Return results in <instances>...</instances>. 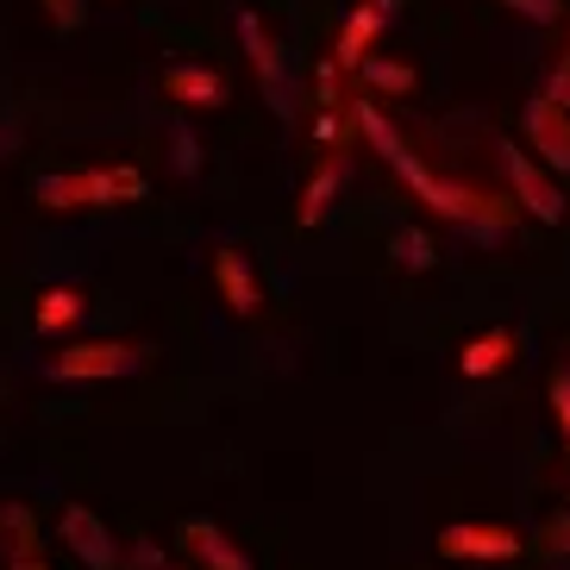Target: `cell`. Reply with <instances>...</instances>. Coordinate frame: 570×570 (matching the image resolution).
I'll return each instance as SVG.
<instances>
[{"label": "cell", "instance_id": "5b68a950", "mask_svg": "<svg viewBox=\"0 0 570 570\" xmlns=\"http://www.w3.org/2000/svg\"><path fill=\"white\" fill-rule=\"evenodd\" d=\"M502 176L514 183V202L539 219V226H564V188L533 164V151H520L514 138H502Z\"/></svg>", "mask_w": 570, "mask_h": 570}, {"label": "cell", "instance_id": "ffe728a7", "mask_svg": "<svg viewBox=\"0 0 570 570\" xmlns=\"http://www.w3.org/2000/svg\"><path fill=\"white\" fill-rule=\"evenodd\" d=\"M502 7H514V13L533 19V26H558V19H564V7H558V0H502Z\"/></svg>", "mask_w": 570, "mask_h": 570}, {"label": "cell", "instance_id": "30bf717a", "mask_svg": "<svg viewBox=\"0 0 570 570\" xmlns=\"http://www.w3.org/2000/svg\"><path fill=\"white\" fill-rule=\"evenodd\" d=\"M214 288H219V302H226V314H257V302H264L257 269L238 245H219L214 252Z\"/></svg>", "mask_w": 570, "mask_h": 570}, {"label": "cell", "instance_id": "d4e9b609", "mask_svg": "<svg viewBox=\"0 0 570 570\" xmlns=\"http://www.w3.org/2000/svg\"><path fill=\"white\" fill-rule=\"evenodd\" d=\"M13 570H45V564H38V552H32V558H13Z\"/></svg>", "mask_w": 570, "mask_h": 570}, {"label": "cell", "instance_id": "8fae6325", "mask_svg": "<svg viewBox=\"0 0 570 570\" xmlns=\"http://www.w3.org/2000/svg\"><path fill=\"white\" fill-rule=\"evenodd\" d=\"M527 151H539L552 169H570V114L552 107L546 95L527 101Z\"/></svg>", "mask_w": 570, "mask_h": 570}, {"label": "cell", "instance_id": "6da1fadb", "mask_svg": "<svg viewBox=\"0 0 570 570\" xmlns=\"http://www.w3.org/2000/svg\"><path fill=\"white\" fill-rule=\"evenodd\" d=\"M352 126L370 138V145H376V157H383V164L395 169V176H402V183L414 188V195H420L426 207H433L439 219H452V226H470L476 238H502L508 226H514V202H502V195H483V188H464V183H445V176H433V169H426V164H420V157L402 145V132H395V126H389V119L376 114L370 101H352Z\"/></svg>", "mask_w": 570, "mask_h": 570}, {"label": "cell", "instance_id": "603a6c76", "mask_svg": "<svg viewBox=\"0 0 570 570\" xmlns=\"http://www.w3.org/2000/svg\"><path fill=\"white\" fill-rule=\"evenodd\" d=\"M546 546H552V552H570V514H558L552 527H546Z\"/></svg>", "mask_w": 570, "mask_h": 570}, {"label": "cell", "instance_id": "277c9868", "mask_svg": "<svg viewBox=\"0 0 570 570\" xmlns=\"http://www.w3.org/2000/svg\"><path fill=\"white\" fill-rule=\"evenodd\" d=\"M238 45H245V57H252L257 69V88H264V101L276 119H295V82H288V57L283 45L264 32V19L257 13H238Z\"/></svg>", "mask_w": 570, "mask_h": 570}, {"label": "cell", "instance_id": "2e32d148", "mask_svg": "<svg viewBox=\"0 0 570 570\" xmlns=\"http://www.w3.org/2000/svg\"><path fill=\"white\" fill-rule=\"evenodd\" d=\"M0 552L7 558H32L38 552V520L26 502H7L0 508Z\"/></svg>", "mask_w": 570, "mask_h": 570}, {"label": "cell", "instance_id": "3957f363", "mask_svg": "<svg viewBox=\"0 0 570 570\" xmlns=\"http://www.w3.org/2000/svg\"><path fill=\"white\" fill-rule=\"evenodd\" d=\"M151 364V345H119V338H88V345H63L45 364L51 383H107V376H138Z\"/></svg>", "mask_w": 570, "mask_h": 570}, {"label": "cell", "instance_id": "d6986e66", "mask_svg": "<svg viewBox=\"0 0 570 570\" xmlns=\"http://www.w3.org/2000/svg\"><path fill=\"white\" fill-rule=\"evenodd\" d=\"M169 164H176V176H202V138L188 132L183 119L169 126Z\"/></svg>", "mask_w": 570, "mask_h": 570}, {"label": "cell", "instance_id": "4fadbf2b", "mask_svg": "<svg viewBox=\"0 0 570 570\" xmlns=\"http://www.w3.org/2000/svg\"><path fill=\"white\" fill-rule=\"evenodd\" d=\"M514 364V333L508 326H489V333H476L458 352V370H464L470 383H483V376H502V370Z\"/></svg>", "mask_w": 570, "mask_h": 570}, {"label": "cell", "instance_id": "7a4b0ae2", "mask_svg": "<svg viewBox=\"0 0 570 570\" xmlns=\"http://www.w3.org/2000/svg\"><path fill=\"white\" fill-rule=\"evenodd\" d=\"M145 169L114 164V169H51L32 183V202L51 207V214H82V207H126L145 202Z\"/></svg>", "mask_w": 570, "mask_h": 570}, {"label": "cell", "instance_id": "7c38bea8", "mask_svg": "<svg viewBox=\"0 0 570 570\" xmlns=\"http://www.w3.org/2000/svg\"><path fill=\"white\" fill-rule=\"evenodd\" d=\"M345 176H352V157L333 145V151H326V164L314 169V183L302 188V207H295V219H302V226H320V219L333 214V195L345 188Z\"/></svg>", "mask_w": 570, "mask_h": 570}, {"label": "cell", "instance_id": "52a82bcc", "mask_svg": "<svg viewBox=\"0 0 570 570\" xmlns=\"http://www.w3.org/2000/svg\"><path fill=\"white\" fill-rule=\"evenodd\" d=\"M57 533H63V546L76 552L82 570H119L126 564L119 546H114V533H107V520L95 514V508H82V502H69L63 514H57Z\"/></svg>", "mask_w": 570, "mask_h": 570}, {"label": "cell", "instance_id": "e0dca14e", "mask_svg": "<svg viewBox=\"0 0 570 570\" xmlns=\"http://www.w3.org/2000/svg\"><path fill=\"white\" fill-rule=\"evenodd\" d=\"M352 76H364V82L383 88V95H414V69H407V63H389V57H364Z\"/></svg>", "mask_w": 570, "mask_h": 570}, {"label": "cell", "instance_id": "44dd1931", "mask_svg": "<svg viewBox=\"0 0 570 570\" xmlns=\"http://www.w3.org/2000/svg\"><path fill=\"white\" fill-rule=\"evenodd\" d=\"M552 414H558V426H564V445H570V370H558V376H552Z\"/></svg>", "mask_w": 570, "mask_h": 570}, {"label": "cell", "instance_id": "7402d4cb", "mask_svg": "<svg viewBox=\"0 0 570 570\" xmlns=\"http://www.w3.org/2000/svg\"><path fill=\"white\" fill-rule=\"evenodd\" d=\"M45 7H51V19L63 26V32H76V26L88 19V7H82V0H45Z\"/></svg>", "mask_w": 570, "mask_h": 570}, {"label": "cell", "instance_id": "5bb4252c", "mask_svg": "<svg viewBox=\"0 0 570 570\" xmlns=\"http://www.w3.org/2000/svg\"><path fill=\"white\" fill-rule=\"evenodd\" d=\"M183 546H188L195 558H202L207 570H257L252 558H245V552L233 546V539L219 533L214 520H183Z\"/></svg>", "mask_w": 570, "mask_h": 570}, {"label": "cell", "instance_id": "cb8c5ba5", "mask_svg": "<svg viewBox=\"0 0 570 570\" xmlns=\"http://www.w3.org/2000/svg\"><path fill=\"white\" fill-rule=\"evenodd\" d=\"M0 145H19V119H13V126L0 119Z\"/></svg>", "mask_w": 570, "mask_h": 570}, {"label": "cell", "instance_id": "8992f818", "mask_svg": "<svg viewBox=\"0 0 570 570\" xmlns=\"http://www.w3.org/2000/svg\"><path fill=\"white\" fill-rule=\"evenodd\" d=\"M439 558H458V564H508L520 558V533L514 527H495V520H458L439 533Z\"/></svg>", "mask_w": 570, "mask_h": 570}, {"label": "cell", "instance_id": "ba28073f", "mask_svg": "<svg viewBox=\"0 0 570 570\" xmlns=\"http://www.w3.org/2000/svg\"><path fill=\"white\" fill-rule=\"evenodd\" d=\"M395 13H402V0H357L352 19H345V32H338V45H333V69H338V76H352V69L364 63L370 45L383 38V26Z\"/></svg>", "mask_w": 570, "mask_h": 570}, {"label": "cell", "instance_id": "9c48e42d", "mask_svg": "<svg viewBox=\"0 0 570 570\" xmlns=\"http://www.w3.org/2000/svg\"><path fill=\"white\" fill-rule=\"evenodd\" d=\"M164 95L176 107H188V114H207V107H226L233 101V82L219 76V69H207V63H169L164 69Z\"/></svg>", "mask_w": 570, "mask_h": 570}, {"label": "cell", "instance_id": "ac0fdd59", "mask_svg": "<svg viewBox=\"0 0 570 570\" xmlns=\"http://www.w3.org/2000/svg\"><path fill=\"white\" fill-rule=\"evenodd\" d=\"M389 257H395L402 269H433V264H439L433 238H426V233H414V226H402V233L389 238Z\"/></svg>", "mask_w": 570, "mask_h": 570}, {"label": "cell", "instance_id": "9a60e30c", "mask_svg": "<svg viewBox=\"0 0 570 570\" xmlns=\"http://www.w3.org/2000/svg\"><path fill=\"white\" fill-rule=\"evenodd\" d=\"M88 314V295L82 288H45L38 295V333H63V326H76V320Z\"/></svg>", "mask_w": 570, "mask_h": 570}]
</instances>
